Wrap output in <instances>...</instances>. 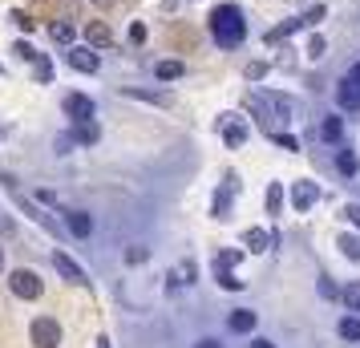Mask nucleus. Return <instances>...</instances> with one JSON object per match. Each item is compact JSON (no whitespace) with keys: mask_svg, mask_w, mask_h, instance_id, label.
<instances>
[{"mask_svg":"<svg viewBox=\"0 0 360 348\" xmlns=\"http://www.w3.org/2000/svg\"><path fill=\"white\" fill-rule=\"evenodd\" d=\"M211 33L214 41L223 45V49H239L247 37V20H243V8H235V4H219L211 13Z\"/></svg>","mask_w":360,"mask_h":348,"instance_id":"nucleus-1","label":"nucleus"},{"mask_svg":"<svg viewBox=\"0 0 360 348\" xmlns=\"http://www.w3.org/2000/svg\"><path fill=\"white\" fill-rule=\"evenodd\" d=\"M8 288H13V296H20V299H37L41 296V276L29 271V267H17V271L8 276Z\"/></svg>","mask_w":360,"mask_h":348,"instance_id":"nucleus-2","label":"nucleus"},{"mask_svg":"<svg viewBox=\"0 0 360 348\" xmlns=\"http://www.w3.org/2000/svg\"><path fill=\"white\" fill-rule=\"evenodd\" d=\"M33 344L37 348H57L61 344V324L53 316H37L33 320Z\"/></svg>","mask_w":360,"mask_h":348,"instance_id":"nucleus-3","label":"nucleus"},{"mask_svg":"<svg viewBox=\"0 0 360 348\" xmlns=\"http://www.w3.org/2000/svg\"><path fill=\"white\" fill-rule=\"evenodd\" d=\"M316 202H320V183H308V179L292 183V207L295 211H308V207H316Z\"/></svg>","mask_w":360,"mask_h":348,"instance_id":"nucleus-4","label":"nucleus"},{"mask_svg":"<svg viewBox=\"0 0 360 348\" xmlns=\"http://www.w3.org/2000/svg\"><path fill=\"white\" fill-rule=\"evenodd\" d=\"M69 65L77 69V73H98L101 57L94 53V45H77V49H69Z\"/></svg>","mask_w":360,"mask_h":348,"instance_id":"nucleus-5","label":"nucleus"},{"mask_svg":"<svg viewBox=\"0 0 360 348\" xmlns=\"http://www.w3.org/2000/svg\"><path fill=\"white\" fill-rule=\"evenodd\" d=\"M65 117H73V122H89V117H94V101L85 98V94H65Z\"/></svg>","mask_w":360,"mask_h":348,"instance_id":"nucleus-6","label":"nucleus"},{"mask_svg":"<svg viewBox=\"0 0 360 348\" xmlns=\"http://www.w3.org/2000/svg\"><path fill=\"white\" fill-rule=\"evenodd\" d=\"M223 142H227L231 150H239V146L247 142V126H243V117H235V114L223 117Z\"/></svg>","mask_w":360,"mask_h":348,"instance_id":"nucleus-7","label":"nucleus"},{"mask_svg":"<svg viewBox=\"0 0 360 348\" xmlns=\"http://www.w3.org/2000/svg\"><path fill=\"white\" fill-rule=\"evenodd\" d=\"M53 267H57V271H61L69 283H89V280H85V271L73 264V259H69L65 251H53Z\"/></svg>","mask_w":360,"mask_h":348,"instance_id":"nucleus-8","label":"nucleus"},{"mask_svg":"<svg viewBox=\"0 0 360 348\" xmlns=\"http://www.w3.org/2000/svg\"><path fill=\"white\" fill-rule=\"evenodd\" d=\"M85 41H89L94 49H110V45H114V33H110L101 20H89V25H85Z\"/></svg>","mask_w":360,"mask_h":348,"instance_id":"nucleus-9","label":"nucleus"},{"mask_svg":"<svg viewBox=\"0 0 360 348\" xmlns=\"http://www.w3.org/2000/svg\"><path fill=\"white\" fill-rule=\"evenodd\" d=\"M65 223L77 239H89V235H94V219L85 215V211H65Z\"/></svg>","mask_w":360,"mask_h":348,"instance_id":"nucleus-10","label":"nucleus"},{"mask_svg":"<svg viewBox=\"0 0 360 348\" xmlns=\"http://www.w3.org/2000/svg\"><path fill=\"white\" fill-rule=\"evenodd\" d=\"M336 101H340L344 110H360V85L344 77V82H340V89H336Z\"/></svg>","mask_w":360,"mask_h":348,"instance_id":"nucleus-11","label":"nucleus"},{"mask_svg":"<svg viewBox=\"0 0 360 348\" xmlns=\"http://www.w3.org/2000/svg\"><path fill=\"white\" fill-rule=\"evenodd\" d=\"M73 138H77L82 146H94V142H98V138H101L98 122H94V117H89V122H73Z\"/></svg>","mask_w":360,"mask_h":348,"instance_id":"nucleus-12","label":"nucleus"},{"mask_svg":"<svg viewBox=\"0 0 360 348\" xmlns=\"http://www.w3.org/2000/svg\"><path fill=\"white\" fill-rule=\"evenodd\" d=\"M336 170H340L344 179H356V170H360V158L352 154V150H336Z\"/></svg>","mask_w":360,"mask_h":348,"instance_id":"nucleus-13","label":"nucleus"},{"mask_svg":"<svg viewBox=\"0 0 360 348\" xmlns=\"http://www.w3.org/2000/svg\"><path fill=\"white\" fill-rule=\"evenodd\" d=\"M304 29V17H292V20H283V25H276L271 33H267V45H276V41H283V37H292Z\"/></svg>","mask_w":360,"mask_h":348,"instance_id":"nucleus-14","label":"nucleus"},{"mask_svg":"<svg viewBox=\"0 0 360 348\" xmlns=\"http://www.w3.org/2000/svg\"><path fill=\"white\" fill-rule=\"evenodd\" d=\"M227 324H231V332H251L255 328V312H251V308H235Z\"/></svg>","mask_w":360,"mask_h":348,"instance_id":"nucleus-15","label":"nucleus"},{"mask_svg":"<svg viewBox=\"0 0 360 348\" xmlns=\"http://www.w3.org/2000/svg\"><path fill=\"white\" fill-rule=\"evenodd\" d=\"M154 73H158V82H179L182 73H186V65H182V61H158Z\"/></svg>","mask_w":360,"mask_h":348,"instance_id":"nucleus-16","label":"nucleus"},{"mask_svg":"<svg viewBox=\"0 0 360 348\" xmlns=\"http://www.w3.org/2000/svg\"><path fill=\"white\" fill-rule=\"evenodd\" d=\"M320 138L340 146V138H344V122H340V117H324V126H320Z\"/></svg>","mask_w":360,"mask_h":348,"instance_id":"nucleus-17","label":"nucleus"},{"mask_svg":"<svg viewBox=\"0 0 360 348\" xmlns=\"http://www.w3.org/2000/svg\"><path fill=\"white\" fill-rule=\"evenodd\" d=\"M243 243H247V251H267V243H271V235H267V231H259V227H251V231L243 235Z\"/></svg>","mask_w":360,"mask_h":348,"instance_id":"nucleus-18","label":"nucleus"},{"mask_svg":"<svg viewBox=\"0 0 360 348\" xmlns=\"http://www.w3.org/2000/svg\"><path fill=\"white\" fill-rule=\"evenodd\" d=\"M130 98H142V101H154V105H170V94L162 89H126Z\"/></svg>","mask_w":360,"mask_h":348,"instance_id":"nucleus-19","label":"nucleus"},{"mask_svg":"<svg viewBox=\"0 0 360 348\" xmlns=\"http://www.w3.org/2000/svg\"><path fill=\"white\" fill-rule=\"evenodd\" d=\"M336 247L344 251V259H356V264H360V239H356V235H340V239H336Z\"/></svg>","mask_w":360,"mask_h":348,"instance_id":"nucleus-20","label":"nucleus"},{"mask_svg":"<svg viewBox=\"0 0 360 348\" xmlns=\"http://www.w3.org/2000/svg\"><path fill=\"white\" fill-rule=\"evenodd\" d=\"M340 336L344 340H352V344H360V316H344L340 320Z\"/></svg>","mask_w":360,"mask_h":348,"instance_id":"nucleus-21","label":"nucleus"},{"mask_svg":"<svg viewBox=\"0 0 360 348\" xmlns=\"http://www.w3.org/2000/svg\"><path fill=\"white\" fill-rule=\"evenodd\" d=\"M49 37L57 41V45H69V41H73V25H65V20H57V25H49Z\"/></svg>","mask_w":360,"mask_h":348,"instance_id":"nucleus-22","label":"nucleus"},{"mask_svg":"<svg viewBox=\"0 0 360 348\" xmlns=\"http://www.w3.org/2000/svg\"><path fill=\"white\" fill-rule=\"evenodd\" d=\"M33 69H37V82H41V85H49V82H53V61L45 57V53H41V57L33 61Z\"/></svg>","mask_w":360,"mask_h":348,"instance_id":"nucleus-23","label":"nucleus"},{"mask_svg":"<svg viewBox=\"0 0 360 348\" xmlns=\"http://www.w3.org/2000/svg\"><path fill=\"white\" fill-rule=\"evenodd\" d=\"M279 207H283V186L271 183V186H267V211H271V215H279Z\"/></svg>","mask_w":360,"mask_h":348,"instance_id":"nucleus-24","label":"nucleus"},{"mask_svg":"<svg viewBox=\"0 0 360 348\" xmlns=\"http://www.w3.org/2000/svg\"><path fill=\"white\" fill-rule=\"evenodd\" d=\"M214 276H219V283H223V288H231V292H239V288H243V280H239V276H231V267H214Z\"/></svg>","mask_w":360,"mask_h":348,"instance_id":"nucleus-25","label":"nucleus"},{"mask_svg":"<svg viewBox=\"0 0 360 348\" xmlns=\"http://www.w3.org/2000/svg\"><path fill=\"white\" fill-rule=\"evenodd\" d=\"M340 299L352 308V312H360V283H348V288L340 292Z\"/></svg>","mask_w":360,"mask_h":348,"instance_id":"nucleus-26","label":"nucleus"},{"mask_svg":"<svg viewBox=\"0 0 360 348\" xmlns=\"http://www.w3.org/2000/svg\"><path fill=\"white\" fill-rule=\"evenodd\" d=\"M13 53H17L20 61H37V57H41V53H37L29 41H17V45H13Z\"/></svg>","mask_w":360,"mask_h":348,"instance_id":"nucleus-27","label":"nucleus"},{"mask_svg":"<svg viewBox=\"0 0 360 348\" xmlns=\"http://www.w3.org/2000/svg\"><path fill=\"white\" fill-rule=\"evenodd\" d=\"M316 292H320V296H324V299H336V296H340V288H336V283L328 280V276H324V280H320V283H316Z\"/></svg>","mask_w":360,"mask_h":348,"instance_id":"nucleus-28","label":"nucleus"},{"mask_svg":"<svg viewBox=\"0 0 360 348\" xmlns=\"http://www.w3.org/2000/svg\"><path fill=\"white\" fill-rule=\"evenodd\" d=\"M324 53H328V41H324L320 33H316V37L308 41V57H324Z\"/></svg>","mask_w":360,"mask_h":348,"instance_id":"nucleus-29","label":"nucleus"},{"mask_svg":"<svg viewBox=\"0 0 360 348\" xmlns=\"http://www.w3.org/2000/svg\"><path fill=\"white\" fill-rule=\"evenodd\" d=\"M8 20H13V25H17V29H25V33H29V29H33V17H29V13H8Z\"/></svg>","mask_w":360,"mask_h":348,"instance_id":"nucleus-30","label":"nucleus"},{"mask_svg":"<svg viewBox=\"0 0 360 348\" xmlns=\"http://www.w3.org/2000/svg\"><path fill=\"white\" fill-rule=\"evenodd\" d=\"M239 264V251H223L219 259H214V267H235Z\"/></svg>","mask_w":360,"mask_h":348,"instance_id":"nucleus-31","label":"nucleus"},{"mask_svg":"<svg viewBox=\"0 0 360 348\" xmlns=\"http://www.w3.org/2000/svg\"><path fill=\"white\" fill-rule=\"evenodd\" d=\"M320 20H324V8H320V4H316V8H308V13H304V25H320Z\"/></svg>","mask_w":360,"mask_h":348,"instance_id":"nucleus-32","label":"nucleus"},{"mask_svg":"<svg viewBox=\"0 0 360 348\" xmlns=\"http://www.w3.org/2000/svg\"><path fill=\"white\" fill-rule=\"evenodd\" d=\"M263 73H267V65H263V61H251V65H247V77H251V82H259Z\"/></svg>","mask_w":360,"mask_h":348,"instance_id":"nucleus-33","label":"nucleus"},{"mask_svg":"<svg viewBox=\"0 0 360 348\" xmlns=\"http://www.w3.org/2000/svg\"><path fill=\"white\" fill-rule=\"evenodd\" d=\"M276 142L283 150H300V142H295V134H276Z\"/></svg>","mask_w":360,"mask_h":348,"instance_id":"nucleus-34","label":"nucleus"},{"mask_svg":"<svg viewBox=\"0 0 360 348\" xmlns=\"http://www.w3.org/2000/svg\"><path fill=\"white\" fill-rule=\"evenodd\" d=\"M130 41L134 45H142V41H146V25H130Z\"/></svg>","mask_w":360,"mask_h":348,"instance_id":"nucleus-35","label":"nucleus"},{"mask_svg":"<svg viewBox=\"0 0 360 348\" xmlns=\"http://www.w3.org/2000/svg\"><path fill=\"white\" fill-rule=\"evenodd\" d=\"M73 142H77L73 134H61V138H57V154H69V146H73Z\"/></svg>","mask_w":360,"mask_h":348,"instance_id":"nucleus-36","label":"nucleus"},{"mask_svg":"<svg viewBox=\"0 0 360 348\" xmlns=\"http://www.w3.org/2000/svg\"><path fill=\"white\" fill-rule=\"evenodd\" d=\"M344 219H348V223H356V231H360V207H344Z\"/></svg>","mask_w":360,"mask_h":348,"instance_id":"nucleus-37","label":"nucleus"},{"mask_svg":"<svg viewBox=\"0 0 360 348\" xmlns=\"http://www.w3.org/2000/svg\"><path fill=\"white\" fill-rule=\"evenodd\" d=\"M126 259H130V264H142V259H146V247H134V251H126Z\"/></svg>","mask_w":360,"mask_h":348,"instance_id":"nucleus-38","label":"nucleus"},{"mask_svg":"<svg viewBox=\"0 0 360 348\" xmlns=\"http://www.w3.org/2000/svg\"><path fill=\"white\" fill-rule=\"evenodd\" d=\"M348 82H356V85H360V61H356L352 69H348Z\"/></svg>","mask_w":360,"mask_h":348,"instance_id":"nucleus-39","label":"nucleus"},{"mask_svg":"<svg viewBox=\"0 0 360 348\" xmlns=\"http://www.w3.org/2000/svg\"><path fill=\"white\" fill-rule=\"evenodd\" d=\"M195 348H223V344H219V340H198Z\"/></svg>","mask_w":360,"mask_h":348,"instance_id":"nucleus-40","label":"nucleus"},{"mask_svg":"<svg viewBox=\"0 0 360 348\" xmlns=\"http://www.w3.org/2000/svg\"><path fill=\"white\" fill-rule=\"evenodd\" d=\"M251 348H276V344H271V340H255Z\"/></svg>","mask_w":360,"mask_h":348,"instance_id":"nucleus-41","label":"nucleus"},{"mask_svg":"<svg viewBox=\"0 0 360 348\" xmlns=\"http://www.w3.org/2000/svg\"><path fill=\"white\" fill-rule=\"evenodd\" d=\"M162 4H166V8H174V4H182V0H162Z\"/></svg>","mask_w":360,"mask_h":348,"instance_id":"nucleus-42","label":"nucleus"},{"mask_svg":"<svg viewBox=\"0 0 360 348\" xmlns=\"http://www.w3.org/2000/svg\"><path fill=\"white\" fill-rule=\"evenodd\" d=\"M0 267H4V247H0Z\"/></svg>","mask_w":360,"mask_h":348,"instance_id":"nucleus-43","label":"nucleus"},{"mask_svg":"<svg viewBox=\"0 0 360 348\" xmlns=\"http://www.w3.org/2000/svg\"><path fill=\"white\" fill-rule=\"evenodd\" d=\"M0 134H4V126H0Z\"/></svg>","mask_w":360,"mask_h":348,"instance_id":"nucleus-44","label":"nucleus"}]
</instances>
